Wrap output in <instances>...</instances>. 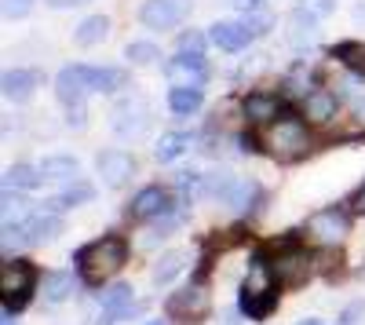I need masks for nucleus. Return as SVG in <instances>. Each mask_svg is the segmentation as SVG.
Returning a JSON list of instances; mask_svg holds the SVG:
<instances>
[{
  "mask_svg": "<svg viewBox=\"0 0 365 325\" xmlns=\"http://www.w3.org/2000/svg\"><path fill=\"white\" fill-rule=\"evenodd\" d=\"M237 307L245 318L252 321H263L274 307H278V282L270 274V263L263 256H256L249 263V278L241 282V292H237Z\"/></svg>",
  "mask_w": 365,
  "mask_h": 325,
  "instance_id": "1",
  "label": "nucleus"
},
{
  "mask_svg": "<svg viewBox=\"0 0 365 325\" xmlns=\"http://www.w3.org/2000/svg\"><path fill=\"white\" fill-rule=\"evenodd\" d=\"M125 259H128L125 238L110 234V238H99V242H91L77 252V267H81V278L88 285H103L106 278H113L120 267H125Z\"/></svg>",
  "mask_w": 365,
  "mask_h": 325,
  "instance_id": "2",
  "label": "nucleus"
},
{
  "mask_svg": "<svg viewBox=\"0 0 365 325\" xmlns=\"http://www.w3.org/2000/svg\"><path fill=\"white\" fill-rule=\"evenodd\" d=\"M37 285V267L26 259H4L0 267V292H4V311H22L29 304V292Z\"/></svg>",
  "mask_w": 365,
  "mask_h": 325,
  "instance_id": "3",
  "label": "nucleus"
},
{
  "mask_svg": "<svg viewBox=\"0 0 365 325\" xmlns=\"http://www.w3.org/2000/svg\"><path fill=\"white\" fill-rule=\"evenodd\" d=\"M263 146L274 154V158H296L303 154V146H307V128H303L299 117H278V121H270L267 132H263Z\"/></svg>",
  "mask_w": 365,
  "mask_h": 325,
  "instance_id": "4",
  "label": "nucleus"
},
{
  "mask_svg": "<svg viewBox=\"0 0 365 325\" xmlns=\"http://www.w3.org/2000/svg\"><path fill=\"white\" fill-rule=\"evenodd\" d=\"M165 311H168V318L179 321V325H197V321L208 318L212 300H208V292H205L201 285H187V289L172 292L168 304H165Z\"/></svg>",
  "mask_w": 365,
  "mask_h": 325,
  "instance_id": "5",
  "label": "nucleus"
},
{
  "mask_svg": "<svg viewBox=\"0 0 365 325\" xmlns=\"http://www.w3.org/2000/svg\"><path fill=\"white\" fill-rule=\"evenodd\" d=\"M311 271H314V259L307 256V249H285V252H278V259L270 263V274H274V282L278 285H285V289H296V285H303L311 278Z\"/></svg>",
  "mask_w": 365,
  "mask_h": 325,
  "instance_id": "6",
  "label": "nucleus"
},
{
  "mask_svg": "<svg viewBox=\"0 0 365 325\" xmlns=\"http://www.w3.org/2000/svg\"><path fill=\"white\" fill-rule=\"evenodd\" d=\"M347 230H351V220L344 209H318L311 220H307V234L314 242L322 245H336L347 238Z\"/></svg>",
  "mask_w": 365,
  "mask_h": 325,
  "instance_id": "7",
  "label": "nucleus"
},
{
  "mask_svg": "<svg viewBox=\"0 0 365 325\" xmlns=\"http://www.w3.org/2000/svg\"><path fill=\"white\" fill-rule=\"evenodd\" d=\"M190 15V0H146L139 19L146 29H172Z\"/></svg>",
  "mask_w": 365,
  "mask_h": 325,
  "instance_id": "8",
  "label": "nucleus"
},
{
  "mask_svg": "<svg viewBox=\"0 0 365 325\" xmlns=\"http://www.w3.org/2000/svg\"><path fill=\"white\" fill-rule=\"evenodd\" d=\"M55 92L70 110L84 106V96L91 92V66H66L63 73L55 77Z\"/></svg>",
  "mask_w": 365,
  "mask_h": 325,
  "instance_id": "9",
  "label": "nucleus"
},
{
  "mask_svg": "<svg viewBox=\"0 0 365 325\" xmlns=\"http://www.w3.org/2000/svg\"><path fill=\"white\" fill-rule=\"evenodd\" d=\"M172 88H197L205 77H208V66H205V58L201 55H187V51H179L172 63L165 66Z\"/></svg>",
  "mask_w": 365,
  "mask_h": 325,
  "instance_id": "10",
  "label": "nucleus"
},
{
  "mask_svg": "<svg viewBox=\"0 0 365 325\" xmlns=\"http://www.w3.org/2000/svg\"><path fill=\"white\" fill-rule=\"evenodd\" d=\"M146 117H150V110H146L143 99L117 103V110H113V132H117L120 139H135V135H143V128H146Z\"/></svg>",
  "mask_w": 365,
  "mask_h": 325,
  "instance_id": "11",
  "label": "nucleus"
},
{
  "mask_svg": "<svg viewBox=\"0 0 365 325\" xmlns=\"http://www.w3.org/2000/svg\"><path fill=\"white\" fill-rule=\"evenodd\" d=\"M96 168H99V175H103L106 187H125V183L132 180V172H135V161H132V154H125V150H106V154H99Z\"/></svg>",
  "mask_w": 365,
  "mask_h": 325,
  "instance_id": "12",
  "label": "nucleus"
},
{
  "mask_svg": "<svg viewBox=\"0 0 365 325\" xmlns=\"http://www.w3.org/2000/svg\"><path fill=\"white\" fill-rule=\"evenodd\" d=\"M168 209H172L168 190H161V187H143V190L132 197V205H128V216H132V220H158V216L168 212Z\"/></svg>",
  "mask_w": 365,
  "mask_h": 325,
  "instance_id": "13",
  "label": "nucleus"
},
{
  "mask_svg": "<svg viewBox=\"0 0 365 325\" xmlns=\"http://www.w3.org/2000/svg\"><path fill=\"white\" fill-rule=\"evenodd\" d=\"M96 197V187L91 183H81V180H73L63 194H55V197H48L44 201V212H66V209H73V205H84V201H91Z\"/></svg>",
  "mask_w": 365,
  "mask_h": 325,
  "instance_id": "14",
  "label": "nucleus"
},
{
  "mask_svg": "<svg viewBox=\"0 0 365 325\" xmlns=\"http://www.w3.org/2000/svg\"><path fill=\"white\" fill-rule=\"evenodd\" d=\"M303 113H307V121L314 125H325L336 117V96L325 92V88H314V92L303 96Z\"/></svg>",
  "mask_w": 365,
  "mask_h": 325,
  "instance_id": "15",
  "label": "nucleus"
},
{
  "mask_svg": "<svg viewBox=\"0 0 365 325\" xmlns=\"http://www.w3.org/2000/svg\"><path fill=\"white\" fill-rule=\"evenodd\" d=\"M99 304H103V314H110L113 321H120V318H128V314H132V285H125V282H117V285L103 289V296H99Z\"/></svg>",
  "mask_w": 365,
  "mask_h": 325,
  "instance_id": "16",
  "label": "nucleus"
},
{
  "mask_svg": "<svg viewBox=\"0 0 365 325\" xmlns=\"http://www.w3.org/2000/svg\"><path fill=\"white\" fill-rule=\"evenodd\" d=\"M249 37L252 33L241 22H216V26H212V33H208V41L216 48H223V51H241L249 44Z\"/></svg>",
  "mask_w": 365,
  "mask_h": 325,
  "instance_id": "17",
  "label": "nucleus"
},
{
  "mask_svg": "<svg viewBox=\"0 0 365 325\" xmlns=\"http://www.w3.org/2000/svg\"><path fill=\"white\" fill-rule=\"evenodd\" d=\"M0 84H4V99L26 103L29 96H34V88H37V73L34 70H8Z\"/></svg>",
  "mask_w": 365,
  "mask_h": 325,
  "instance_id": "18",
  "label": "nucleus"
},
{
  "mask_svg": "<svg viewBox=\"0 0 365 325\" xmlns=\"http://www.w3.org/2000/svg\"><path fill=\"white\" fill-rule=\"evenodd\" d=\"M278 113H282V106L274 96H249L245 99V117L252 125H270V121H278Z\"/></svg>",
  "mask_w": 365,
  "mask_h": 325,
  "instance_id": "19",
  "label": "nucleus"
},
{
  "mask_svg": "<svg viewBox=\"0 0 365 325\" xmlns=\"http://www.w3.org/2000/svg\"><path fill=\"white\" fill-rule=\"evenodd\" d=\"M73 292H77V278H73L70 271L48 274V282H44V300H48V304H66Z\"/></svg>",
  "mask_w": 365,
  "mask_h": 325,
  "instance_id": "20",
  "label": "nucleus"
},
{
  "mask_svg": "<svg viewBox=\"0 0 365 325\" xmlns=\"http://www.w3.org/2000/svg\"><path fill=\"white\" fill-rule=\"evenodd\" d=\"M252 201H259V187L252 183V180H234V187H230V194H227V209L230 212H249L252 209Z\"/></svg>",
  "mask_w": 365,
  "mask_h": 325,
  "instance_id": "21",
  "label": "nucleus"
},
{
  "mask_svg": "<svg viewBox=\"0 0 365 325\" xmlns=\"http://www.w3.org/2000/svg\"><path fill=\"white\" fill-rule=\"evenodd\" d=\"M187 252H179V249H172V252H165L158 263H154V271H150V282H154V285H168L182 267H187Z\"/></svg>",
  "mask_w": 365,
  "mask_h": 325,
  "instance_id": "22",
  "label": "nucleus"
},
{
  "mask_svg": "<svg viewBox=\"0 0 365 325\" xmlns=\"http://www.w3.org/2000/svg\"><path fill=\"white\" fill-rule=\"evenodd\" d=\"M77 172H81L77 158H66V154H51V158L41 161L44 180H77Z\"/></svg>",
  "mask_w": 365,
  "mask_h": 325,
  "instance_id": "23",
  "label": "nucleus"
},
{
  "mask_svg": "<svg viewBox=\"0 0 365 325\" xmlns=\"http://www.w3.org/2000/svg\"><path fill=\"white\" fill-rule=\"evenodd\" d=\"M106 33H110V19L106 15H91V19H84L81 26H77V44L81 48H91V44H99V41H106Z\"/></svg>",
  "mask_w": 365,
  "mask_h": 325,
  "instance_id": "24",
  "label": "nucleus"
},
{
  "mask_svg": "<svg viewBox=\"0 0 365 325\" xmlns=\"http://www.w3.org/2000/svg\"><path fill=\"white\" fill-rule=\"evenodd\" d=\"M190 143H194V139H190L187 132H168V135H161V143L154 146V158H158L161 165H165V161H175L179 154L190 150Z\"/></svg>",
  "mask_w": 365,
  "mask_h": 325,
  "instance_id": "25",
  "label": "nucleus"
},
{
  "mask_svg": "<svg viewBox=\"0 0 365 325\" xmlns=\"http://www.w3.org/2000/svg\"><path fill=\"white\" fill-rule=\"evenodd\" d=\"M332 58H340L351 73H361L365 77V41H344V44H336V48H332Z\"/></svg>",
  "mask_w": 365,
  "mask_h": 325,
  "instance_id": "26",
  "label": "nucleus"
},
{
  "mask_svg": "<svg viewBox=\"0 0 365 325\" xmlns=\"http://www.w3.org/2000/svg\"><path fill=\"white\" fill-rule=\"evenodd\" d=\"M168 106H172V113H179V117L197 113V110H201V88H172Z\"/></svg>",
  "mask_w": 365,
  "mask_h": 325,
  "instance_id": "27",
  "label": "nucleus"
},
{
  "mask_svg": "<svg viewBox=\"0 0 365 325\" xmlns=\"http://www.w3.org/2000/svg\"><path fill=\"white\" fill-rule=\"evenodd\" d=\"M314 15L311 11H296L292 19H289V41L296 44V48H303V44H311L314 41Z\"/></svg>",
  "mask_w": 365,
  "mask_h": 325,
  "instance_id": "28",
  "label": "nucleus"
},
{
  "mask_svg": "<svg viewBox=\"0 0 365 325\" xmlns=\"http://www.w3.org/2000/svg\"><path fill=\"white\" fill-rule=\"evenodd\" d=\"M41 183V168H29V165H15V168H8V175H4V187L11 190V187H19V190H34Z\"/></svg>",
  "mask_w": 365,
  "mask_h": 325,
  "instance_id": "29",
  "label": "nucleus"
},
{
  "mask_svg": "<svg viewBox=\"0 0 365 325\" xmlns=\"http://www.w3.org/2000/svg\"><path fill=\"white\" fill-rule=\"evenodd\" d=\"M125 84V73L113 70V66H99L91 70V92H113V88Z\"/></svg>",
  "mask_w": 365,
  "mask_h": 325,
  "instance_id": "30",
  "label": "nucleus"
},
{
  "mask_svg": "<svg viewBox=\"0 0 365 325\" xmlns=\"http://www.w3.org/2000/svg\"><path fill=\"white\" fill-rule=\"evenodd\" d=\"M182 205H187V201H179V205H172L168 212H161V216L154 220V230H150V234H161V238H165L168 230H175V227L182 223V216H187V209H182Z\"/></svg>",
  "mask_w": 365,
  "mask_h": 325,
  "instance_id": "31",
  "label": "nucleus"
},
{
  "mask_svg": "<svg viewBox=\"0 0 365 325\" xmlns=\"http://www.w3.org/2000/svg\"><path fill=\"white\" fill-rule=\"evenodd\" d=\"M125 55L132 58L135 66H150V63H158V58H161V51H158L154 44H146V41H132Z\"/></svg>",
  "mask_w": 365,
  "mask_h": 325,
  "instance_id": "32",
  "label": "nucleus"
},
{
  "mask_svg": "<svg viewBox=\"0 0 365 325\" xmlns=\"http://www.w3.org/2000/svg\"><path fill=\"white\" fill-rule=\"evenodd\" d=\"M175 187H179L182 194H190V197H201V194H205V175H197V172H179V175H175Z\"/></svg>",
  "mask_w": 365,
  "mask_h": 325,
  "instance_id": "33",
  "label": "nucleus"
},
{
  "mask_svg": "<svg viewBox=\"0 0 365 325\" xmlns=\"http://www.w3.org/2000/svg\"><path fill=\"white\" fill-rule=\"evenodd\" d=\"M26 201H19V197H11V194H4V227H11V223H22L26 220Z\"/></svg>",
  "mask_w": 365,
  "mask_h": 325,
  "instance_id": "34",
  "label": "nucleus"
},
{
  "mask_svg": "<svg viewBox=\"0 0 365 325\" xmlns=\"http://www.w3.org/2000/svg\"><path fill=\"white\" fill-rule=\"evenodd\" d=\"M241 26H245L252 37H263L267 29H270V15H263V11H256V8H252V11L245 15V19H241Z\"/></svg>",
  "mask_w": 365,
  "mask_h": 325,
  "instance_id": "35",
  "label": "nucleus"
},
{
  "mask_svg": "<svg viewBox=\"0 0 365 325\" xmlns=\"http://www.w3.org/2000/svg\"><path fill=\"white\" fill-rule=\"evenodd\" d=\"M179 51H187V55H201V51H205V37L197 33V29L182 33V37H179Z\"/></svg>",
  "mask_w": 365,
  "mask_h": 325,
  "instance_id": "36",
  "label": "nucleus"
},
{
  "mask_svg": "<svg viewBox=\"0 0 365 325\" xmlns=\"http://www.w3.org/2000/svg\"><path fill=\"white\" fill-rule=\"evenodd\" d=\"M29 8H34V0H4L8 19H22V15H29Z\"/></svg>",
  "mask_w": 365,
  "mask_h": 325,
  "instance_id": "37",
  "label": "nucleus"
},
{
  "mask_svg": "<svg viewBox=\"0 0 365 325\" xmlns=\"http://www.w3.org/2000/svg\"><path fill=\"white\" fill-rule=\"evenodd\" d=\"M303 11H311V15H329L332 11V0H307V8Z\"/></svg>",
  "mask_w": 365,
  "mask_h": 325,
  "instance_id": "38",
  "label": "nucleus"
},
{
  "mask_svg": "<svg viewBox=\"0 0 365 325\" xmlns=\"http://www.w3.org/2000/svg\"><path fill=\"white\" fill-rule=\"evenodd\" d=\"M351 205H354V212H361V216H365V183L358 187V194L351 197Z\"/></svg>",
  "mask_w": 365,
  "mask_h": 325,
  "instance_id": "39",
  "label": "nucleus"
},
{
  "mask_svg": "<svg viewBox=\"0 0 365 325\" xmlns=\"http://www.w3.org/2000/svg\"><path fill=\"white\" fill-rule=\"evenodd\" d=\"M51 8H70V4H84V0H48Z\"/></svg>",
  "mask_w": 365,
  "mask_h": 325,
  "instance_id": "40",
  "label": "nucleus"
},
{
  "mask_svg": "<svg viewBox=\"0 0 365 325\" xmlns=\"http://www.w3.org/2000/svg\"><path fill=\"white\" fill-rule=\"evenodd\" d=\"M0 325H19V321L11 318V311H4V321H0Z\"/></svg>",
  "mask_w": 365,
  "mask_h": 325,
  "instance_id": "41",
  "label": "nucleus"
},
{
  "mask_svg": "<svg viewBox=\"0 0 365 325\" xmlns=\"http://www.w3.org/2000/svg\"><path fill=\"white\" fill-rule=\"evenodd\" d=\"M296 325H322L318 318H303V321H296Z\"/></svg>",
  "mask_w": 365,
  "mask_h": 325,
  "instance_id": "42",
  "label": "nucleus"
},
{
  "mask_svg": "<svg viewBox=\"0 0 365 325\" xmlns=\"http://www.w3.org/2000/svg\"><path fill=\"white\" fill-rule=\"evenodd\" d=\"M358 117H361V121H365V99L358 103Z\"/></svg>",
  "mask_w": 365,
  "mask_h": 325,
  "instance_id": "43",
  "label": "nucleus"
},
{
  "mask_svg": "<svg viewBox=\"0 0 365 325\" xmlns=\"http://www.w3.org/2000/svg\"><path fill=\"white\" fill-rule=\"evenodd\" d=\"M146 325H165V321H146Z\"/></svg>",
  "mask_w": 365,
  "mask_h": 325,
  "instance_id": "44",
  "label": "nucleus"
},
{
  "mask_svg": "<svg viewBox=\"0 0 365 325\" xmlns=\"http://www.w3.org/2000/svg\"><path fill=\"white\" fill-rule=\"evenodd\" d=\"M361 278H365V271H361Z\"/></svg>",
  "mask_w": 365,
  "mask_h": 325,
  "instance_id": "45",
  "label": "nucleus"
}]
</instances>
